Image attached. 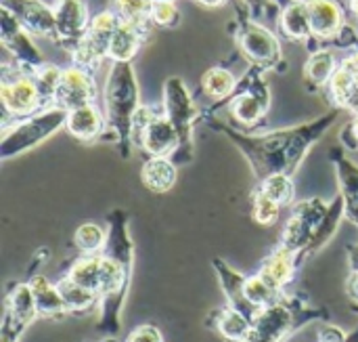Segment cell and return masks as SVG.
Returning a JSON list of instances; mask_svg holds the SVG:
<instances>
[{
  "label": "cell",
  "mask_w": 358,
  "mask_h": 342,
  "mask_svg": "<svg viewBox=\"0 0 358 342\" xmlns=\"http://www.w3.org/2000/svg\"><path fill=\"white\" fill-rule=\"evenodd\" d=\"M338 118H340V107L306 124L281 128L266 135H243L222 122H216V128L222 130L235 143V147L248 158L256 179L264 181L266 177L279 172L294 177V172L300 168L308 151L315 147V143L329 132V128L338 122Z\"/></svg>",
  "instance_id": "cell-1"
},
{
  "label": "cell",
  "mask_w": 358,
  "mask_h": 342,
  "mask_svg": "<svg viewBox=\"0 0 358 342\" xmlns=\"http://www.w3.org/2000/svg\"><path fill=\"white\" fill-rule=\"evenodd\" d=\"M103 99L107 111V128L111 130L122 158H128L134 145V120L141 109V90L132 61H113L105 82Z\"/></svg>",
  "instance_id": "cell-2"
},
{
  "label": "cell",
  "mask_w": 358,
  "mask_h": 342,
  "mask_svg": "<svg viewBox=\"0 0 358 342\" xmlns=\"http://www.w3.org/2000/svg\"><path fill=\"white\" fill-rule=\"evenodd\" d=\"M67 116L69 111L55 105L48 109H40L38 114L27 116L23 122L4 128L2 139H0V158L2 162L21 156L34 147H38L40 143H44L48 137H52L59 128H63L67 124Z\"/></svg>",
  "instance_id": "cell-3"
},
{
  "label": "cell",
  "mask_w": 358,
  "mask_h": 342,
  "mask_svg": "<svg viewBox=\"0 0 358 342\" xmlns=\"http://www.w3.org/2000/svg\"><path fill=\"white\" fill-rule=\"evenodd\" d=\"M164 116L174 124L178 132V149L172 156L176 164H189L195 156L193 124L199 118L193 95L182 78L172 76L164 82Z\"/></svg>",
  "instance_id": "cell-4"
},
{
  "label": "cell",
  "mask_w": 358,
  "mask_h": 342,
  "mask_svg": "<svg viewBox=\"0 0 358 342\" xmlns=\"http://www.w3.org/2000/svg\"><path fill=\"white\" fill-rule=\"evenodd\" d=\"M132 141L138 143L149 156L166 158H172L180 143L174 124L164 114H153L147 107H141L136 114Z\"/></svg>",
  "instance_id": "cell-5"
},
{
  "label": "cell",
  "mask_w": 358,
  "mask_h": 342,
  "mask_svg": "<svg viewBox=\"0 0 358 342\" xmlns=\"http://www.w3.org/2000/svg\"><path fill=\"white\" fill-rule=\"evenodd\" d=\"M120 15L113 11H103L99 15H94L90 19L88 32L82 38V42L78 44V48L71 53L73 55V63L78 67L84 69H94L105 57H109V44L111 38L120 25Z\"/></svg>",
  "instance_id": "cell-6"
},
{
  "label": "cell",
  "mask_w": 358,
  "mask_h": 342,
  "mask_svg": "<svg viewBox=\"0 0 358 342\" xmlns=\"http://www.w3.org/2000/svg\"><path fill=\"white\" fill-rule=\"evenodd\" d=\"M237 40L241 50L245 53V57L260 69H283L287 67L283 61V53H281V44L277 40V36L266 29L264 25L252 21V19H243L237 32Z\"/></svg>",
  "instance_id": "cell-7"
},
{
  "label": "cell",
  "mask_w": 358,
  "mask_h": 342,
  "mask_svg": "<svg viewBox=\"0 0 358 342\" xmlns=\"http://www.w3.org/2000/svg\"><path fill=\"white\" fill-rule=\"evenodd\" d=\"M260 71H262L260 67H254L243 78V82L237 84V90L233 93V99L229 101L231 114L241 126L258 124L264 118V114L268 111L271 93H268V86L264 84Z\"/></svg>",
  "instance_id": "cell-8"
},
{
  "label": "cell",
  "mask_w": 358,
  "mask_h": 342,
  "mask_svg": "<svg viewBox=\"0 0 358 342\" xmlns=\"http://www.w3.org/2000/svg\"><path fill=\"white\" fill-rule=\"evenodd\" d=\"M31 34L17 21V17L2 6L0 8V38L4 48L15 57L19 67L29 69V74H34L36 69H40L44 65V57L40 53V48L34 44V40L29 38Z\"/></svg>",
  "instance_id": "cell-9"
},
{
  "label": "cell",
  "mask_w": 358,
  "mask_h": 342,
  "mask_svg": "<svg viewBox=\"0 0 358 342\" xmlns=\"http://www.w3.org/2000/svg\"><path fill=\"white\" fill-rule=\"evenodd\" d=\"M327 210H329V206L319 198H313V200L298 204L294 208V214H292L285 231H283V246L296 254L302 248H308L319 225L323 223Z\"/></svg>",
  "instance_id": "cell-10"
},
{
  "label": "cell",
  "mask_w": 358,
  "mask_h": 342,
  "mask_svg": "<svg viewBox=\"0 0 358 342\" xmlns=\"http://www.w3.org/2000/svg\"><path fill=\"white\" fill-rule=\"evenodd\" d=\"M57 42L67 46L71 53L78 48L88 32V8L84 0H57Z\"/></svg>",
  "instance_id": "cell-11"
},
{
  "label": "cell",
  "mask_w": 358,
  "mask_h": 342,
  "mask_svg": "<svg viewBox=\"0 0 358 342\" xmlns=\"http://www.w3.org/2000/svg\"><path fill=\"white\" fill-rule=\"evenodd\" d=\"M17 21L34 36L50 38L57 42V17L55 8H50L42 0H2Z\"/></svg>",
  "instance_id": "cell-12"
},
{
  "label": "cell",
  "mask_w": 358,
  "mask_h": 342,
  "mask_svg": "<svg viewBox=\"0 0 358 342\" xmlns=\"http://www.w3.org/2000/svg\"><path fill=\"white\" fill-rule=\"evenodd\" d=\"M94 101H96V84H94L90 71L84 67H78V65L63 69L55 105L71 111V109H78L84 105H92Z\"/></svg>",
  "instance_id": "cell-13"
},
{
  "label": "cell",
  "mask_w": 358,
  "mask_h": 342,
  "mask_svg": "<svg viewBox=\"0 0 358 342\" xmlns=\"http://www.w3.org/2000/svg\"><path fill=\"white\" fill-rule=\"evenodd\" d=\"M2 105L6 114L15 118H27L34 111L42 109L40 93L36 88V82L31 76H15L13 80L4 78L0 88Z\"/></svg>",
  "instance_id": "cell-14"
},
{
  "label": "cell",
  "mask_w": 358,
  "mask_h": 342,
  "mask_svg": "<svg viewBox=\"0 0 358 342\" xmlns=\"http://www.w3.org/2000/svg\"><path fill=\"white\" fill-rule=\"evenodd\" d=\"M38 315V307L34 301V292L29 284L17 286L8 296V309L4 320V342H15L23 328H27Z\"/></svg>",
  "instance_id": "cell-15"
},
{
  "label": "cell",
  "mask_w": 358,
  "mask_h": 342,
  "mask_svg": "<svg viewBox=\"0 0 358 342\" xmlns=\"http://www.w3.org/2000/svg\"><path fill=\"white\" fill-rule=\"evenodd\" d=\"M313 36L319 40L338 38L344 29V11L336 0H306Z\"/></svg>",
  "instance_id": "cell-16"
},
{
  "label": "cell",
  "mask_w": 358,
  "mask_h": 342,
  "mask_svg": "<svg viewBox=\"0 0 358 342\" xmlns=\"http://www.w3.org/2000/svg\"><path fill=\"white\" fill-rule=\"evenodd\" d=\"M329 156H331L336 172H338L340 196L344 198L346 214L350 221H355L358 225V164L352 162L342 149H334Z\"/></svg>",
  "instance_id": "cell-17"
},
{
  "label": "cell",
  "mask_w": 358,
  "mask_h": 342,
  "mask_svg": "<svg viewBox=\"0 0 358 342\" xmlns=\"http://www.w3.org/2000/svg\"><path fill=\"white\" fill-rule=\"evenodd\" d=\"M143 185L153 193H168L178 179V166L172 158L151 156L141 170Z\"/></svg>",
  "instance_id": "cell-18"
},
{
  "label": "cell",
  "mask_w": 358,
  "mask_h": 342,
  "mask_svg": "<svg viewBox=\"0 0 358 342\" xmlns=\"http://www.w3.org/2000/svg\"><path fill=\"white\" fill-rule=\"evenodd\" d=\"M103 126H105V120L94 103L71 109L67 116V124H65L67 132L82 143H90V141L99 139L103 132Z\"/></svg>",
  "instance_id": "cell-19"
},
{
  "label": "cell",
  "mask_w": 358,
  "mask_h": 342,
  "mask_svg": "<svg viewBox=\"0 0 358 342\" xmlns=\"http://www.w3.org/2000/svg\"><path fill=\"white\" fill-rule=\"evenodd\" d=\"M294 267H296V252H292L289 248L281 246L279 250H275L266 261L264 267L260 269V278L275 288L277 292L292 280L294 275Z\"/></svg>",
  "instance_id": "cell-20"
},
{
  "label": "cell",
  "mask_w": 358,
  "mask_h": 342,
  "mask_svg": "<svg viewBox=\"0 0 358 342\" xmlns=\"http://www.w3.org/2000/svg\"><path fill=\"white\" fill-rule=\"evenodd\" d=\"M279 27L292 40H308V38H315L313 36L310 13H308L306 0H294V2H289L281 11Z\"/></svg>",
  "instance_id": "cell-21"
},
{
  "label": "cell",
  "mask_w": 358,
  "mask_h": 342,
  "mask_svg": "<svg viewBox=\"0 0 358 342\" xmlns=\"http://www.w3.org/2000/svg\"><path fill=\"white\" fill-rule=\"evenodd\" d=\"M143 36H145L143 27L128 23V21H120V25L111 38V44H109V59L111 61H132L141 48Z\"/></svg>",
  "instance_id": "cell-22"
},
{
  "label": "cell",
  "mask_w": 358,
  "mask_h": 342,
  "mask_svg": "<svg viewBox=\"0 0 358 342\" xmlns=\"http://www.w3.org/2000/svg\"><path fill=\"white\" fill-rule=\"evenodd\" d=\"M31 286V292H34V301H36V307H38V315H44V317H57V315H63L67 313V307L63 303V296L59 292L57 286H52L46 278L38 275L29 282Z\"/></svg>",
  "instance_id": "cell-23"
},
{
  "label": "cell",
  "mask_w": 358,
  "mask_h": 342,
  "mask_svg": "<svg viewBox=\"0 0 358 342\" xmlns=\"http://www.w3.org/2000/svg\"><path fill=\"white\" fill-rule=\"evenodd\" d=\"M329 93L334 97L336 107L348 109L350 114L358 116V82L340 65L329 80Z\"/></svg>",
  "instance_id": "cell-24"
},
{
  "label": "cell",
  "mask_w": 358,
  "mask_h": 342,
  "mask_svg": "<svg viewBox=\"0 0 358 342\" xmlns=\"http://www.w3.org/2000/svg\"><path fill=\"white\" fill-rule=\"evenodd\" d=\"M338 67L340 65L336 61L334 50L319 48V50H315L308 57L306 67H304V74H306L308 82H313L315 86H325V84H329V80L334 78V74H336Z\"/></svg>",
  "instance_id": "cell-25"
},
{
  "label": "cell",
  "mask_w": 358,
  "mask_h": 342,
  "mask_svg": "<svg viewBox=\"0 0 358 342\" xmlns=\"http://www.w3.org/2000/svg\"><path fill=\"white\" fill-rule=\"evenodd\" d=\"M61 76H63V69L57 67V65H48V63H44L40 69H36L31 74V78L36 82V88L40 93L42 109L55 107L57 90H59V84H61Z\"/></svg>",
  "instance_id": "cell-26"
},
{
  "label": "cell",
  "mask_w": 358,
  "mask_h": 342,
  "mask_svg": "<svg viewBox=\"0 0 358 342\" xmlns=\"http://www.w3.org/2000/svg\"><path fill=\"white\" fill-rule=\"evenodd\" d=\"M237 78L227 67H212L201 78V88L212 99H227L233 97L237 90Z\"/></svg>",
  "instance_id": "cell-27"
},
{
  "label": "cell",
  "mask_w": 358,
  "mask_h": 342,
  "mask_svg": "<svg viewBox=\"0 0 358 342\" xmlns=\"http://www.w3.org/2000/svg\"><path fill=\"white\" fill-rule=\"evenodd\" d=\"M218 332L233 342H245L252 332V320L237 309H224L218 315Z\"/></svg>",
  "instance_id": "cell-28"
},
{
  "label": "cell",
  "mask_w": 358,
  "mask_h": 342,
  "mask_svg": "<svg viewBox=\"0 0 358 342\" xmlns=\"http://www.w3.org/2000/svg\"><path fill=\"white\" fill-rule=\"evenodd\" d=\"M61 296H63V303L67 307V311H86L88 307H92V303L99 299V294H94L92 290H86L82 288L80 284H76L73 280L65 278L57 284Z\"/></svg>",
  "instance_id": "cell-29"
},
{
  "label": "cell",
  "mask_w": 358,
  "mask_h": 342,
  "mask_svg": "<svg viewBox=\"0 0 358 342\" xmlns=\"http://www.w3.org/2000/svg\"><path fill=\"white\" fill-rule=\"evenodd\" d=\"M260 191L266 193L268 198H273L277 204L281 206H287L294 202V196H296V185L292 181V175H271L266 177L264 181H260Z\"/></svg>",
  "instance_id": "cell-30"
},
{
  "label": "cell",
  "mask_w": 358,
  "mask_h": 342,
  "mask_svg": "<svg viewBox=\"0 0 358 342\" xmlns=\"http://www.w3.org/2000/svg\"><path fill=\"white\" fill-rule=\"evenodd\" d=\"M243 296L252 307H256L258 311H264L266 307L275 305L277 290L271 288L260 275H256V278H250L243 282Z\"/></svg>",
  "instance_id": "cell-31"
},
{
  "label": "cell",
  "mask_w": 358,
  "mask_h": 342,
  "mask_svg": "<svg viewBox=\"0 0 358 342\" xmlns=\"http://www.w3.org/2000/svg\"><path fill=\"white\" fill-rule=\"evenodd\" d=\"M115 8L122 21H128L147 29V23L151 21L153 0H115Z\"/></svg>",
  "instance_id": "cell-32"
},
{
  "label": "cell",
  "mask_w": 358,
  "mask_h": 342,
  "mask_svg": "<svg viewBox=\"0 0 358 342\" xmlns=\"http://www.w3.org/2000/svg\"><path fill=\"white\" fill-rule=\"evenodd\" d=\"M105 229L94 225V223H86V225H80L76 235H73V242L76 246L84 252V254H96L103 246H105Z\"/></svg>",
  "instance_id": "cell-33"
},
{
  "label": "cell",
  "mask_w": 358,
  "mask_h": 342,
  "mask_svg": "<svg viewBox=\"0 0 358 342\" xmlns=\"http://www.w3.org/2000/svg\"><path fill=\"white\" fill-rule=\"evenodd\" d=\"M279 210H281V204H277L273 198H268L266 193L258 189V193L254 196V219L260 225H273L279 219Z\"/></svg>",
  "instance_id": "cell-34"
},
{
  "label": "cell",
  "mask_w": 358,
  "mask_h": 342,
  "mask_svg": "<svg viewBox=\"0 0 358 342\" xmlns=\"http://www.w3.org/2000/svg\"><path fill=\"white\" fill-rule=\"evenodd\" d=\"M151 21L162 27H176L180 23V11L176 2H153Z\"/></svg>",
  "instance_id": "cell-35"
},
{
  "label": "cell",
  "mask_w": 358,
  "mask_h": 342,
  "mask_svg": "<svg viewBox=\"0 0 358 342\" xmlns=\"http://www.w3.org/2000/svg\"><path fill=\"white\" fill-rule=\"evenodd\" d=\"M128 342H164L159 330L155 326H138L130 336Z\"/></svg>",
  "instance_id": "cell-36"
},
{
  "label": "cell",
  "mask_w": 358,
  "mask_h": 342,
  "mask_svg": "<svg viewBox=\"0 0 358 342\" xmlns=\"http://www.w3.org/2000/svg\"><path fill=\"white\" fill-rule=\"evenodd\" d=\"M243 4L250 8V13L254 17H260V15L275 11V0H243Z\"/></svg>",
  "instance_id": "cell-37"
},
{
  "label": "cell",
  "mask_w": 358,
  "mask_h": 342,
  "mask_svg": "<svg viewBox=\"0 0 358 342\" xmlns=\"http://www.w3.org/2000/svg\"><path fill=\"white\" fill-rule=\"evenodd\" d=\"M340 65H342V67H344V69H346V71L358 82V50L357 53H352V55H348Z\"/></svg>",
  "instance_id": "cell-38"
},
{
  "label": "cell",
  "mask_w": 358,
  "mask_h": 342,
  "mask_svg": "<svg viewBox=\"0 0 358 342\" xmlns=\"http://www.w3.org/2000/svg\"><path fill=\"white\" fill-rule=\"evenodd\" d=\"M346 130L352 135V141H350V145H348V147L358 149V116H355V122H350V124L346 126Z\"/></svg>",
  "instance_id": "cell-39"
},
{
  "label": "cell",
  "mask_w": 358,
  "mask_h": 342,
  "mask_svg": "<svg viewBox=\"0 0 358 342\" xmlns=\"http://www.w3.org/2000/svg\"><path fill=\"white\" fill-rule=\"evenodd\" d=\"M348 256H350V269H352V273H358V246H352L348 250Z\"/></svg>",
  "instance_id": "cell-40"
},
{
  "label": "cell",
  "mask_w": 358,
  "mask_h": 342,
  "mask_svg": "<svg viewBox=\"0 0 358 342\" xmlns=\"http://www.w3.org/2000/svg\"><path fill=\"white\" fill-rule=\"evenodd\" d=\"M201 6H208V8H216V6H222L227 0H197Z\"/></svg>",
  "instance_id": "cell-41"
},
{
  "label": "cell",
  "mask_w": 358,
  "mask_h": 342,
  "mask_svg": "<svg viewBox=\"0 0 358 342\" xmlns=\"http://www.w3.org/2000/svg\"><path fill=\"white\" fill-rule=\"evenodd\" d=\"M350 8H352V13L358 17V0H350Z\"/></svg>",
  "instance_id": "cell-42"
},
{
  "label": "cell",
  "mask_w": 358,
  "mask_h": 342,
  "mask_svg": "<svg viewBox=\"0 0 358 342\" xmlns=\"http://www.w3.org/2000/svg\"><path fill=\"white\" fill-rule=\"evenodd\" d=\"M153 2H176V0H153Z\"/></svg>",
  "instance_id": "cell-43"
}]
</instances>
